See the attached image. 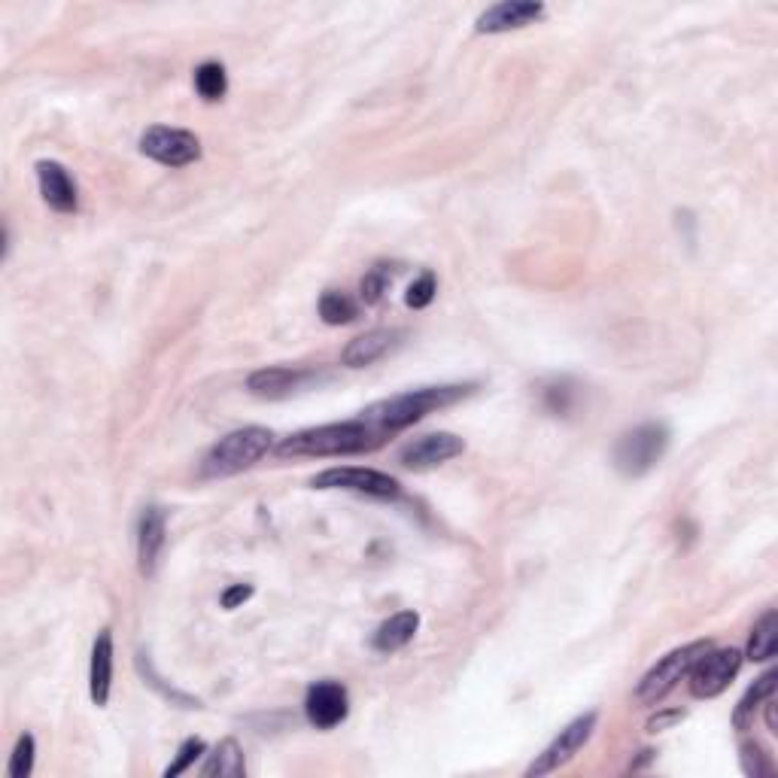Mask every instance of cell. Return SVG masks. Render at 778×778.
Here are the masks:
<instances>
[{"instance_id": "obj_30", "label": "cell", "mask_w": 778, "mask_h": 778, "mask_svg": "<svg viewBox=\"0 0 778 778\" xmlns=\"http://www.w3.org/2000/svg\"><path fill=\"white\" fill-rule=\"evenodd\" d=\"M253 584H234V587H229L225 593H222V608L225 611H234L238 606H243L246 599H253Z\"/></svg>"}, {"instance_id": "obj_23", "label": "cell", "mask_w": 778, "mask_h": 778, "mask_svg": "<svg viewBox=\"0 0 778 778\" xmlns=\"http://www.w3.org/2000/svg\"><path fill=\"white\" fill-rule=\"evenodd\" d=\"M195 88H198V95L204 97V101H219V97L225 95V88H229L225 67L217 64V61H204V64L195 71Z\"/></svg>"}, {"instance_id": "obj_28", "label": "cell", "mask_w": 778, "mask_h": 778, "mask_svg": "<svg viewBox=\"0 0 778 778\" xmlns=\"http://www.w3.org/2000/svg\"><path fill=\"white\" fill-rule=\"evenodd\" d=\"M571 399H575V389H571L569 383H554L550 389H545L547 411L566 413L571 408Z\"/></svg>"}, {"instance_id": "obj_19", "label": "cell", "mask_w": 778, "mask_h": 778, "mask_svg": "<svg viewBox=\"0 0 778 778\" xmlns=\"http://www.w3.org/2000/svg\"><path fill=\"white\" fill-rule=\"evenodd\" d=\"M246 776V760L243 748L234 739H222L201 766V778H243Z\"/></svg>"}, {"instance_id": "obj_4", "label": "cell", "mask_w": 778, "mask_h": 778, "mask_svg": "<svg viewBox=\"0 0 778 778\" xmlns=\"http://www.w3.org/2000/svg\"><path fill=\"white\" fill-rule=\"evenodd\" d=\"M712 648L708 639H700V642L681 644L675 651H669L666 656H660L654 666L648 669L635 687V700L642 705H656L663 696L679 687L681 679H687V672L693 669V663L700 660Z\"/></svg>"}, {"instance_id": "obj_2", "label": "cell", "mask_w": 778, "mask_h": 778, "mask_svg": "<svg viewBox=\"0 0 778 778\" xmlns=\"http://www.w3.org/2000/svg\"><path fill=\"white\" fill-rule=\"evenodd\" d=\"M380 432H375L365 420L347 423H326L314 429H302L295 435L280 441V456H350L380 444Z\"/></svg>"}, {"instance_id": "obj_12", "label": "cell", "mask_w": 778, "mask_h": 778, "mask_svg": "<svg viewBox=\"0 0 778 778\" xmlns=\"http://www.w3.org/2000/svg\"><path fill=\"white\" fill-rule=\"evenodd\" d=\"M465 450V441L453 432H435V435H423L411 441L408 448L401 450L399 462L404 469H413V472H425V469H435L441 462L453 460L460 456Z\"/></svg>"}, {"instance_id": "obj_24", "label": "cell", "mask_w": 778, "mask_h": 778, "mask_svg": "<svg viewBox=\"0 0 778 778\" xmlns=\"http://www.w3.org/2000/svg\"><path fill=\"white\" fill-rule=\"evenodd\" d=\"M34 754H36V742L31 733H22L19 736V742H15V748H12V757H10V778H28L31 772H34Z\"/></svg>"}, {"instance_id": "obj_20", "label": "cell", "mask_w": 778, "mask_h": 778, "mask_svg": "<svg viewBox=\"0 0 778 778\" xmlns=\"http://www.w3.org/2000/svg\"><path fill=\"white\" fill-rule=\"evenodd\" d=\"M776 681H778V672L776 669H769V672H764L760 679L754 681L751 687L745 691V696L739 700V705H736V712H733V727L736 729H748L754 724V712L757 708H764V703L776 693Z\"/></svg>"}, {"instance_id": "obj_21", "label": "cell", "mask_w": 778, "mask_h": 778, "mask_svg": "<svg viewBox=\"0 0 778 778\" xmlns=\"http://www.w3.org/2000/svg\"><path fill=\"white\" fill-rule=\"evenodd\" d=\"M778 651V614L776 608H769L764 618L754 623L751 642H748V656L757 663L772 660Z\"/></svg>"}, {"instance_id": "obj_26", "label": "cell", "mask_w": 778, "mask_h": 778, "mask_svg": "<svg viewBox=\"0 0 778 778\" xmlns=\"http://www.w3.org/2000/svg\"><path fill=\"white\" fill-rule=\"evenodd\" d=\"M435 274H420V277L413 280L411 290H408V295H404V302H408V307H413V311H420V307H429L432 304V298H435Z\"/></svg>"}, {"instance_id": "obj_8", "label": "cell", "mask_w": 778, "mask_h": 778, "mask_svg": "<svg viewBox=\"0 0 778 778\" xmlns=\"http://www.w3.org/2000/svg\"><path fill=\"white\" fill-rule=\"evenodd\" d=\"M742 669V651L739 648H721V651H705L693 669L691 675V693L696 700H712L717 693H724L729 687V681L739 675Z\"/></svg>"}, {"instance_id": "obj_13", "label": "cell", "mask_w": 778, "mask_h": 778, "mask_svg": "<svg viewBox=\"0 0 778 778\" xmlns=\"http://www.w3.org/2000/svg\"><path fill=\"white\" fill-rule=\"evenodd\" d=\"M545 3H535V0H505L481 12L474 28L477 34H505V31H517L545 19Z\"/></svg>"}, {"instance_id": "obj_6", "label": "cell", "mask_w": 778, "mask_h": 778, "mask_svg": "<svg viewBox=\"0 0 778 778\" xmlns=\"http://www.w3.org/2000/svg\"><path fill=\"white\" fill-rule=\"evenodd\" d=\"M596 721H599V715L596 712H587V715L575 717L571 724H566V727L559 729V736L550 745H547L545 751L535 757L533 764L526 766V778H542V776H550V772H557L559 766H566L575 757V754L581 751L584 745L590 742V736H593L596 729Z\"/></svg>"}, {"instance_id": "obj_1", "label": "cell", "mask_w": 778, "mask_h": 778, "mask_svg": "<svg viewBox=\"0 0 778 778\" xmlns=\"http://www.w3.org/2000/svg\"><path fill=\"white\" fill-rule=\"evenodd\" d=\"M474 387H423V389H411V392H401V396H392V399H383L371 404L365 411V423L371 425L375 432L387 435V432H399V429H408V425L420 423L425 413L441 411V408H450L456 404L465 396H472Z\"/></svg>"}, {"instance_id": "obj_15", "label": "cell", "mask_w": 778, "mask_h": 778, "mask_svg": "<svg viewBox=\"0 0 778 778\" xmlns=\"http://www.w3.org/2000/svg\"><path fill=\"white\" fill-rule=\"evenodd\" d=\"M401 332L399 328H375V332H365L359 338H353L344 353H340V362L347 368H365V365H375L377 359H383L389 350H396Z\"/></svg>"}, {"instance_id": "obj_9", "label": "cell", "mask_w": 778, "mask_h": 778, "mask_svg": "<svg viewBox=\"0 0 778 778\" xmlns=\"http://www.w3.org/2000/svg\"><path fill=\"white\" fill-rule=\"evenodd\" d=\"M316 490H350V493H362L371 498H396L401 493L399 481L389 474L377 472V469H326L323 474L314 477Z\"/></svg>"}, {"instance_id": "obj_11", "label": "cell", "mask_w": 778, "mask_h": 778, "mask_svg": "<svg viewBox=\"0 0 778 778\" xmlns=\"http://www.w3.org/2000/svg\"><path fill=\"white\" fill-rule=\"evenodd\" d=\"M304 715L316 729L338 727L344 717L350 715V696L347 687L338 681H316L307 687L304 696Z\"/></svg>"}, {"instance_id": "obj_5", "label": "cell", "mask_w": 778, "mask_h": 778, "mask_svg": "<svg viewBox=\"0 0 778 778\" xmlns=\"http://www.w3.org/2000/svg\"><path fill=\"white\" fill-rule=\"evenodd\" d=\"M669 429L663 423H644L620 435L614 448V465L627 477H642L666 456Z\"/></svg>"}, {"instance_id": "obj_17", "label": "cell", "mask_w": 778, "mask_h": 778, "mask_svg": "<svg viewBox=\"0 0 778 778\" xmlns=\"http://www.w3.org/2000/svg\"><path fill=\"white\" fill-rule=\"evenodd\" d=\"M88 687L92 703L107 705L109 687H113V632L101 630L92 648V669H88Z\"/></svg>"}, {"instance_id": "obj_18", "label": "cell", "mask_w": 778, "mask_h": 778, "mask_svg": "<svg viewBox=\"0 0 778 778\" xmlns=\"http://www.w3.org/2000/svg\"><path fill=\"white\" fill-rule=\"evenodd\" d=\"M417 630H420V614L417 611H399V614H392L377 627L371 644L380 654H392V651H399V648L411 642Z\"/></svg>"}, {"instance_id": "obj_10", "label": "cell", "mask_w": 778, "mask_h": 778, "mask_svg": "<svg viewBox=\"0 0 778 778\" xmlns=\"http://www.w3.org/2000/svg\"><path fill=\"white\" fill-rule=\"evenodd\" d=\"M323 375L314 368H290V365H274V368H262L246 377V389L259 396V399H290L295 392H304L314 383H319Z\"/></svg>"}, {"instance_id": "obj_22", "label": "cell", "mask_w": 778, "mask_h": 778, "mask_svg": "<svg viewBox=\"0 0 778 778\" xmlns=\"http://www.w3.org/2000/svg\"><path fill=\"white\" fill-rule=\"evenodd\" d=\"M319 316H323L326 326H347V323L356 319V302H353L350 295H344V292L328 290L319 298Z\"/></svg>"}, {"instance_id": "obj_3", "label": "cell", "mask_w": 778, "mask_h": 778, "mask_svg": "<svg viewBox=\"0 0 778 778\" xmlns=\"http://www.w3.org/2000/svg\"><path fill=\"white\" fill-rule=\"evenodd\" d=\"M274 444V432L265 425H243L225 438H219L201 460V477H231L250 469L265 456Z\"/></svg>"}, {"instance_id": "obj_16", "label": "cell", "mask_w": 778, "mask_h": 778, "mask_svg": "<svg viewBox=\"0 0 778 778\" xmlns=\"http://www.w3.org/2000/svg\"><path fill=\"white\" fill-rule=\"evenodd\" d=\"M161 547H165V511L149 505L140 514V523H137V559H140V571L144 575L156 571Z\"/></svg>"}, {"instance_id": "obj_29", "label": "cell", "mask_w": 778, "mask_h": 778, "mask_svg": "<svg viewBox=\"0 0 778 778\" xmlns=\"http://www.w3.org/2000/svg\"><path fill=\"white\" fill-rule=\"evenodd\" d=\"M383 290H387V274H383L380 267H375V271H371V274L362 280V302L365 304L380 302Z\"/></svg>"}, {"instance_id": "obj_27", "label": "cell", "mask_w": 778, "mask_h": 778, "mask_svg": "<svg viewBox=\"0 0 778 778\" xmlns=\"http://www.w3.org/2000/svg\"><path fill=\"white\" fill-rule=\"evenodd\" d=\"M204 748H207L204 739H186V742H182L180 751H177V760H174V764H170L168 769H165V778H177L180 772H186V769H189V766H192L195 760H198V757L204 754Z\"/></svg>"}, {"instance_id": "obj_14", "label": "cell", "mask_w": 778, "mask_h": 778, "mask_svg": "<svg viewBox=\"0 0 778 778\" xmlns=\"http://www.w3.org/2000/svg\"><path fill=\"white\" fill-rule=\"evenodd\" d=\"M36 182H40V195L55 213H73L80 207V192L76 182L71 180V174L59 161H40L36 165Z\"/></svg>"}, {"instance_id": "obj_7", "label": "cell", "mask_w": 778, "mask_h": 778, "mask_svg": "<svg viewBox=\"0 0 778 778\" xmlns=\"http://www.w3.org/2000/svg\"><path fill=\"white\" fill-rule=\"evenodd\" d=\"M140 153L149 156L165 168H186L201 158V140L192 132L182 128H168V125H153L140 137Z\"/></svg>"}, {"instance_id": "obj_31", "label": "cell", "mask_w": 778, "mask_h": 778, "mask_svg": "<svg viewBox=\"0 0 778 778\" xmlns=\"http://www.w3.org/2000/svg\"><path fill=\"white\" fill-rule=\"evenodd\" d=\"M681 717H684V712H679V708L651 717V721H648V733H660V729H666L669 724H675V721H681Z\"/></svg>"}, {"instance_id": "obj_25", "label": "cell", "mask_w": 778, "mask_h": 778, "mask_svg": "<svg viewBox=\"0 0 778 778\" xmlns=\"http://www.w3.org/2000/svg\"><path fill=\"white\" fill-rule=\"evenodd\" d=\"M742 769H745V776H754V778H766L776 772V766H772V760H769V754H766L757 742H745V745H742Z\"/></svg>"}]
</instances>
